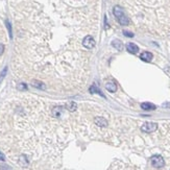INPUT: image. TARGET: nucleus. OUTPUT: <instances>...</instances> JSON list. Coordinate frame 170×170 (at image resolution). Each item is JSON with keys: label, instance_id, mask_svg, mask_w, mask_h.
<instances>
[{"label": "nucleus", "instance_id": "3", "mask_svg": "<svg viewBox=\"0 0 170 170\" xmlns=\"http://www.w3.org/2000/svg\"><path fill=\"white\" fill-rule=\"evenodd\" d=\"M156 129H158V124L154 122H146L141 126V131L144 133H152L156 131Z\"/></svg>", "mask_w": 170, "mask_h": 170}, {"label": "nucleus", "instance_id": "6", "mask_svg": "<svg viewBox=\"0 0 170 170\" xmlns=\"http://www.w3.org/2000/svg\"><path fill=\"white\" fill-rule=\"evenodd\" d=\"M126 50L129 51V53H133V54H136V53L139 51V47L134 43H129L126 45Z\"/></svg>", "mask_w": 170, "mask_h": 170}, {"label": "nucleus", "instance_id": "10", "mask_svg": "<svg viewBox=\"0 0 170 170\" xmlns=\"http://www.w3.org/2000/svg\"><path fill=\"white\" fill-rule=\"evenodd\" d=\"M62 113H63L62 106H55V108H53L52 115L54 116V117H60V116L62 115Z\"/></svg>", "mask_w": 170, "mask_h": 170}, {"label": "nucleus", "instance_id": "21", "mask_svg": "<svg viewBox=\"0 0 170 170\" xmlns=\"http://www.w3.org/2000/svg\"><path fill=\"white\" fill-rule=\"evenodd\" d=\"M5 160V158H4V156H3L1 152H0V161H4Z\"/></svg>", "mask_w": 170, "mask_h": 170}, {"label": "nucleus", "instance_id": "2", "mask_svg": "<svg viewBox=\"0 0 170 170\" xmlns=\"http://www.w3.org/2000/svg\"><path fill=\"white\" fill-rule=\"evenodd\" d=\"M150 162H151V165L156 168H162L165 165V161L161 156H152Z\"/></svg>", "mask_w": 170, "mask_h": 170}, {"label": "nucleus", "instance_id": "15", "mask_svg": "<svg viewBox=\"0 0 170 170\" xmlns=\"http://www.w3.org/2000/svg\"><path fill=\"white\" fill-rule=\"evenodd\" d=\"M89 91H90V93H92V94H94V93H98L99 95H101V96L104 97V94H102V93H101L100 91L98 90V88H96V86H94V85L90 88Z\"/></svg>", "mask_w": 170, "mask_h": 170}, {"label": "nucleus", "instance_id": "19", "mask_svg": "<svg viewBox=\"0 0 170 170\" xmlns=\"http://www.w3.org/2000/svg\"><path fill=\"white\" fill-rule=\"evenodd\" d=\"M3 51H4V46H3L2 44H0V55L2 54Z\"/></svg>", "mask_w": 170, "mask_h": 170}, {"label": "nucleus", "instance_id": "13", "mask_svg": "<svg viewBox=\"0 0 170 170\" xmlns=\"http://www.w3.org/2000/svg\"><path fill=\"white\" fill-rule=\"evenodd\" d=\"M19 164L21 166H23V167H26L28 165V160L25 156H21L20 159H19Z\"/></svg>", "mask_w": 170, "mask_h": 170}, {"label": "nucleus", "instance_id": "4", "mask_svg": "<svg viewBox=\"0 0 170 170\" xmlns=\"http://www.w3.org/2000/svg\"><path fill=\"white\" fill-rule=\"evenodd\" d=\"M95 40L93 39L92 36H87V37L84 38L83 40V46L86 47L88 49H92L95 46Z\"/></svg>", "mask_w": 170, "mask_h": 170}, {"label": "nucleus", "instance_id": "1", "mask_svg": "<svg viewBox=\"0 0 170 170\" xmlns=\"http://www.w3.org/2000/svg\"><path fill=\"white\" fill-rule=\"evenodd\" d=\"M113 13H114V16L118 19V22H119L121 25H129V18L125 16L123 9H122L121 6H119V5L114 6V9H113Z\"/></svg>", "mask_w": 170, "mask_h": 170}, {"label": "nucleus", "instance_id": "17", "mask_svg": "<svg viewBox=\"0 0 170 170\" xmlns=\"http://www.w3.org/2000/svg\"><path fill=\"white\" fill-rule=\"evenodd\" d=\"M123 35L126 36V37H129V38L134 37V34H133V32H129V31H127V30H124V31H123Z\"/></svg>", "mask_w": 170, "mask_h": 170}, {"label": "nucleus", "instance_id": "5", "mask_svg": "<svg viewBox=\"0 0 170 170\" xmlns=\"http://www.w3.org/2000/svg\"><path fill=\"white\" fill-rule=\"evenodd\" d=\"M140 59L143 61V62L149 63L150 61L152 60V53L151 52H148V51H144V52L141 53Z\"/></svg>", "mask_w": 170, "mask_h": 170}, {"label": "nucleus", "instance_id": "18", "mask_svg": "<svg viewBox=\"0 0 170 170\" xmlns=\"http://www.w3.org/2000/svg\"><path fill=\"white\" fill-rule=\"evenodd\" d=\"M0 170H12L9 166H0Z\"/></svg>", "mask_w": 170, "mask_h": 170}, {"label": "nucleus", "instance_id": "11", "mask_svg": "<svg viewBox=\"0 0 170 170\" xmlns=\"http://www.w3.org/2000/svg\"><path fill=\"white\" fill-rule=\"evenodd\" d=\"M112 45L115 48H117L118 50H122V48H123V44H122V42L120 40H114L112 42Z\"/></svg>", "mask_w": 170, "mask_h": 170}, {"label": "nucleus", "instance_id": "9", "mask_svg": "<svg viewBox=\"0 0 170 170\" xmlns=\"http://www.w3.org/2000/svg\"><path fill=\"white\" fill-rule=\"evenodd\" d=\"M141 108L145 111H152V110H156V106L154 104H150V102H143L141 104Z\"/></svg>", "mask_w": 170, "mask_h": 170}, {"label": "nucleus", "instance_id": "14", "mask_svg": "<svg viewBox=\"0 0 170 170\" xmlns=\"http://www.w3.org/2000/svg\"><path fill=\"white\" fill-rule=\"evenodd\" d=\"M34 87H36V88H39V89H41V90H45V85H44L42 81H32V84H31Z\"/></svg>", "mask_w": 170, "mask_h": 170}, {"label": "nucleus", "instance_id": "16", "mask_svg": "<svg viewBox=\"0 0 170 170\" xmlns=\"http://www.w3.org/2000/svg\"><path fill=\"white\" fill-rule=\"evenodd\" d=\"M18 89L19 90H26V89H27V86H26L24 83H20L18 85Z\"/></svg>", "mask_w": 170, "mask_h": 170}, {"label": "nucleus", "instance_id": "7", "mask_svg": "<svg viewBox=\"0 0 170 170\" xmlns=\"http://www.w3.org/2000/svg\"><path fill=\"white\" fill-rule=\"evenodd\" d=\"M94 121H95V123H96L97 125L100 126V127H104V126L108 125V121H106L104 117H96Z\"/></svg>", "mask_w": 170, "mask_h": 170}, {"label": "nucleus", "instance_id": "12", "mask_svg": "<svg viewBox=\"0 0 170 170\" xmlns=\"http://www.w3.org/2000/svg\"><path fill=\"white\" fill-rule=\"evenodd\" d=\"M66 109L68 111H70V112H74V111L77 109V106H76L75 102H68V104H66Z\"/></svg>", "mask_w": 170, "mask_h": 170}, {"label": "nucleus", "instance_id": "8", "mask_svg": "<svg viewBox=\"0 0 170 170\" xmlns=\"http://www.w3.org/2000/svg\"><path fill=\"white\" fill-rule=\"evenodd\" d=\"M106 89L109 92H116L117 91V85L114 81H109L106 84Z\"/></svg>", "mask_w": 170, "mask_h": 170}, {"label": "nucleus", "instance_id": "20", "mask_svg": "<svg viewBox=\"0 0 170 170\" xmlns=\"http://www.w3.org/2000/svg\"><path fill=\"white\" fill-rule=\"evenodd\" d=\"M5 73H6V68H5V69L3 70V73L1 74V75H0V81H1V79H2V78H3V76L5 75Z\"/></svg>", "mask_w": 170, "mask_h": 170}]
</instances>
